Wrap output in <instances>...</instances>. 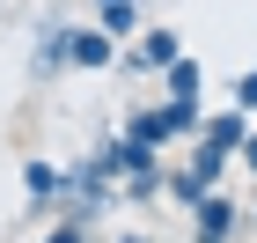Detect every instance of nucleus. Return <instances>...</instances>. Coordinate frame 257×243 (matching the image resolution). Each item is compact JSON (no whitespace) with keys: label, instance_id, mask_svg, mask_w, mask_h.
Instances as JSON below:
<instances>
[{"label":"nucleus","instance_id":"7ed1b4c3","mask_svg":"<svg viewBox=\"0 0 257 243\" xmlns=\"http://www.w3.org/2000/svg\"><path fill=\"white\" fill-rule=\"evenodd\" d=\"M177 52H184L177 22H155V30H133V37L118 44V66H125V74H162Z\"/></svg>","mask_w":257,"mask_h":243},{"label":"nucleus","instance_id":"9d476101","mask_svg":"<svg viewBox=\"0 0 257 243\" xmlns=\"http://www.w3.org/2000/svg\"><path fill=\"white\" fill-rule=\"evenodd\" d=\"M96 22H103V30L125 44V37L140 30V0H96Z\"/></svg>","mask_w":257,"mask_h":243},{"label":"nucleus","instance_id":"f257e3e1","mask_svg":"<svg viewBox=\"0 0 257 243\" xmlns=\"http://www.w3.org/2000/svg\"><path fill=\"white\" fill-rule=\"evenodd\" d=\"M125 133L169 155V140H191L198 133V103H140V111H125Z\"/></svg>","mask_w":257,"mask_h":243},{"label":"nucleus","instance_id":"ddd939ff","mask_svg":"<svg viewBox=\"0 0 257 243\" xmlns=\"http://www.w3.org/2000/svg\"><path fill=\"white\" fill-rule=\"evenodd\" d=\"M235 111H250V118H257V66L235 81Z\"/></svg>","mask_w":257,"mask_h":243},{"label":"nucleus","instance_id":"4468645a","mask_svg":"<svg viewBox=\"0 0 257 243\" xmlns=\"http://www.w3.org/2000/svg\"><path fill=\"white\" fill-rule=\"evenodd\" d=\"M44 243H88V228H81V221H66V214H59V221H52V236H44Z\"/></svg>","mask_w":257,"mask_h":243},{"label":"nucleus","instance_id":"dca6fc26","mask_svg":"<svg viewBox=\"0 0 257 243\" xmlns=\"http://www.w3.org/2000/svg\"><path fill=\"white\" fill-rule=\"evenodd\" d=\"M118 243H147V236H118Z\"/></svg>","mask_w":257,"mask_h":243},{"label":"nucleus","instance_id":"423d86ee","mask_svg":"<svg viewBox=\"0 0 257 243\" xmlns=\"http://www.w3.org/2000/svg\"><path fill=\"white\" fill-rule=\"evenodd\" d=\"M66 59L88 66V74H103V66H118V37L103 22H81V30H66Z\"/></svg>","mask_w":257,"mask_h":243},{"label":"nucleus","instance_id":"2eb2a0df","mask_svg":"<svg viewBox=\"0 0 257 243\" xmlns=\"http://www.w3.org/2000/svg\"><path fill=\"white\" fill-rule=\"evenodd\" d=\"M235 162H242V170H250V177H257V125H250V133H242V147H235Z\"/></svg>","mask_w":257,"mask_h":243},{"label":"nucleus","instance_id":"6e6552de","mask_svg":"<svg viewBox=\"0 0 257 243\" xmlns=\"http://www.w3.org/2000/svg\"><path fill=\"white\" fill-rule=\"evenodd\" d=\"M162 81H169V103H198L206 96V66H198L191 52H177V59L162 66Z\"/></svg>","mask_w":257,"mask_h":243},{"label":"nucleus","instance_id":"f8f14e48","mask_svg":"<svg viewBox=\"0 0 257 243\" xmlns=\"http://www.w3.org/2000/svg\"><path fill=\"white\" fill-rule=\"evenodd\" d=\"M162 170H169V162H162ZM162 170H147V177H125L118 192H125V199H162Z\"/></svg>","mask_w":257,"mask_h":243},{"label":"nucleus","instance_id":"0eeeda50","mask_svg":"<svg viewBox=\"0 0 257 243\" xmlns=\"http://www.w3.org/2000/svg\"><path fill=\"white\" fill-rule=\"evenodd\" d=\"M242 133H250V111H235V103H228V111H198V133H191V140H206V147H220V155L235 162V147H242Z\"/></svg>","mask_w":257,"mask_h":243},{"label":"nucleus","instance_id":"f3484780","mask_svg":"<svg viewBox=\"0 0 257 243\" xmlns=\"http://www.w3.org/2000/svg\"><path fill=\"white\" fill-rule=\"evenodd\" d=\"M242 228H257V221H242Z\"/></svg>","mask_w":257,"mask_h":243},{"label":"nucleus","instance_id":"20e7f679","mask_svg":"<svg viewBox=\"0 0 257 243\" xmlns=\"http://www.w3.org/2000/svg\"><path fill=\"white\" fill-rule=\"evenodd\" d=\"M235 228H242V206H235L228 184H213V192L191 199V243H228Z\"/></svg>","mask_w":257,"mask_h":243},{"label":"nucleus","instance_id":"1a4fd4ad","mask_svg":"<svg viewBox=\"0 0 257 243\" xmlns=\"http://www.w3.org/2000/svg\"><path fill=\"white\" fill-rule=\"evenodd\" d=\"M22 192H30V199H52V206H59V192H66V170H59V162H22Z\"/></svg>","mask_w":257,"mask_h":243},{"label":"nucleus","instance_id":"f03ea898","mask_svg":"<svg viewBox=\"0 0 257 243\" xmlns=\"http://www.w3.org/2000/svg\"><path fill=\"white\" fill-rule=\"evenodd\" d=\"M213 184H228V155L206 147V140H191V162H184V170H162V192L177 206H191L198 192H213Z\"/></svg>","mask_w":257,"mask_h":243},{"label":"nucleus","instance_id":"39448f33","mask_svg":"<svg viewBox=\"0 0 257 243\" xmlns=\"http://www.w3.org/2000/svg\"><path fill=\"white\" fill-rule=\"evenodd\" d=\"M96 162H103V177L110 184H125V177H147V170H162V147H147V140H133V133H110V140L96 147Z\"/></svg>","mask_w":257,"mask_h":243},{"label":"nucleus","instance_id":"9b49d317","mask_svg":"<svg viewBox=\"0 0 257 243\" xmlns=\"http://www.w3.org/2000/svg\"><path fill=\"white\" fill-rule=\"evenodd\" d=\"M30 66H37V74H66V66H74V59H66V22H52V30L37 37V59H30Z\"/></svg>","mask_w":257,"mask_h":243}]
</instances>
